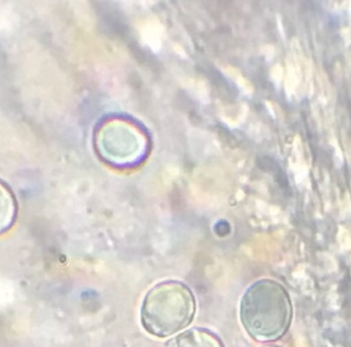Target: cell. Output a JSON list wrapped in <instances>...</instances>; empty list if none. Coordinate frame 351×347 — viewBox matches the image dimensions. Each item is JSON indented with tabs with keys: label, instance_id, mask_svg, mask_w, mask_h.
I'll use <instances>...</instances> for the list:
<instances>
[{
	"label": "cell",
	"instance_id": "2",
	"mask_svg": "<svg viewBox=\"0 0 351 347\" xmlns=\"http://www.w3.org/2000/svg\"><path fill=\"white\" fill-rule=\"evenodd\" d=\"M284 300L278 289L267 280L255 283L241 301V321L254 339L274 338L284 323Z\"/></svg>",
	"mask_w": 351,
	"mask_h": 347
},
{
	"label": "cell",
	"instance_id": "1",
	"mask_svg": "<svg viewBox=\"0 0 351 347\" xmlns=\"http://www.w3.org/2000/svg\"><path fill=\"white\" fill-rule=\"evenodd\" d=\"M195 311V298L186 285L175 280L160 283L144 299L142 325L152 335L169 337L187 328Z\"/></svg>",
	"mask_w": 351,
	"mask_h": 347
},
{
	"label": "cell",
	"instance_id": "3",
	"mask_svg": "<svg viewBox=\"0 0 351 347\" xmlns=\"http://www.w3.org/2000/svg\"><path fill=\"white\" fill-rule=\"evenodd\" d=\"M165 347H224L216 334L206 329H190L167 342Z\"/></svg>",
	"mask_w": 351,
	"mask_h": 347
}]
</instances>
